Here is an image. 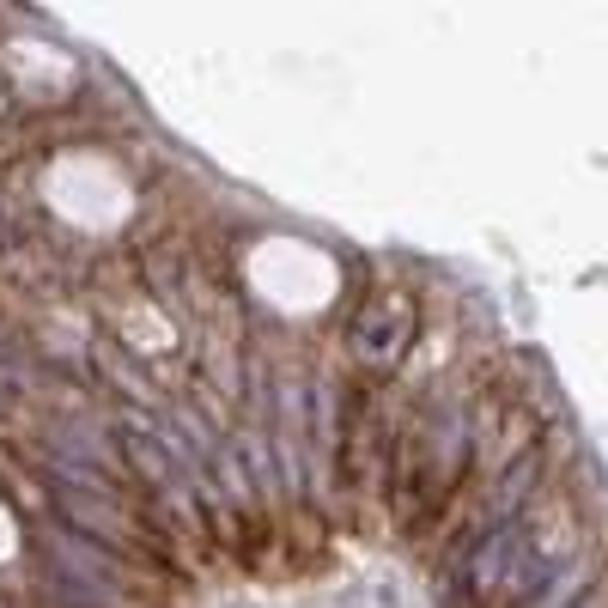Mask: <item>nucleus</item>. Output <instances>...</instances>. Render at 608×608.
Returning <instances> with one entry per match:
<instances>
[{"label":"nucleus","mask_w":608,"mask_h":608,"mask_svg":"<svg viewBox=\"0 0 608 608\" xmlns=\"http://www.w3.org/2000/svg\"><path fill=\"white\" fill-rule=\"evenodd\" d=\"M408 335H414V311H408V298H384V304H371V311L359 317L353 347H359L365 359H377V365H396V359H402V347H408Z\"/></svg>","instance_id":"nucleus-1"}]
</instances>
